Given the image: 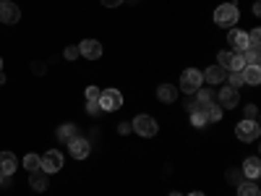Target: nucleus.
<instances>
[{"mask_svg": "<svg viewBox=\"0 0 261 196\" xmlns=\"http://www.w3.org/2000/svg\"><path fill=\"white\" fill-rule=\"evenodd\" d=\"M214 24L222 27V29H232V27L238 24V6H235V3L217 6V11H214Z\"/></svg>", "mask_w": 261, "mask_h": 196, "instance_id": "f257e3e1", "label": "nucleus"}, {"mask_svg": "<svg viewBox=\"0 0 261 196\" xmlns=\"http://www.w3.org/2000/svg\"><path fill=\"white\" fill-rule=\"evenodd\" d=\"M130 128H134L139 136H144V139L157 136V131H160L157 120L151 118V115H136V118H134V123H130Z\"/></svg>", "mask_w": 261, "mask_h": 196, "instance_id": "f03ea898", "label": "nucleus"}, {"mask_svg": "<svg viewBox=\"0 0 261 196\" xmlns=\"http://www.w3.org/2000/svg\"><path fill=\"white\" fill-rule=\"evenodd\" d=\"M99 107H102V113H115L123 107V94L118 89H105L99 92Z\"/></svg>", "mask_w": 261, "mask_h": 196, "instance_id": "7ed1b4c3", "label": "nucleus"}, {"mask_svg": "<svg viewBox=\"0 0 261 196\" xmlns=\"http://www.w3.org/2000/svg\"><path fill=\"white\" fill-rule=\"evenodd\" d=\"M217 65H222L225 71H243L246 68V60L241 53H232V50H222L220 55H217Z\"/></svg>", "mask_w": 261, "mask_h": 196, "instance_id": "20e7f679", "label": "nucleus"}, {"mask_svg": "<svg viewBox=\"0 0 261 196\" xmlns=\"http://www.w3.org/2000/svg\"><path fill=\"white\" fill-rule=\"evenodd\" d=\"M258 134H261V128H258L256 120H241L235 126V136L241 141H246V144H253L258 139Z\"/></svg>", "mask_w": 261, "mask_h": 196, "instance_id": "39448f33", "label": "nucleus"}, {"mask_svg": "<svg viewBox=\"0 0 261 196\" xmlns=\"http://www.w3.org/2000/svg\"><path fill=\"white\" fill-rule=\"evenodd\" d=\"M199 86H204V76H201V71H196V68H188V71H183V76H180V89H183V94H193Z\"/></svg>", "mask_w": 261, "mask_h": 196, "instance_id": "423d86ee", "label": "nucleus"}, {"mask_svg": "<svg viewBox=\"0 0 261 196\" xmlns=\"http://www.w3.org/2000/svg\"><path fill=\"white\" fill-rule=\"evenodd\" d=\"M39 167L45 170L47 176H50V173H58V170L63 167V155H60L58 149H50V152H45V155L39 157Z\"/></svg>", "mask_w": 261, "mask_h": 196, "instance_id": "0eeeda50", "label": "nucleus"}, {"mask_svg": "<svg viewBox=\"0 0 261 196\" xmlns=\"http://www.w3.org/2000/svg\"><path fill=\"white\" fill-rule=\"evenodd\" d=\"M18 18H21L18 6L11 3V0H0V21H3V24H16Z\"/></svg>", "mask_w": 261, "mask_h": 196, "instance_id": "6e6552de", "label": "nucleus"}, {"mask_svg": "<svg viewBox=\"0 0 261 196\" xmlns=\"http://www.w3.org/2000/svg\"><path fill=\"white\" fill-rule=\"evenodd\" d=\"M79 53L86 60H99L102 58V45H99L97 39H84L81 45H79Z\"/></svg>", "mask_w": 261, "mask_h": 196, "instance_id": "1a4fd4ad", "label": "nucleus"}, {"mask_svg": "<svg viewBox=\"0 0 261 196\" xmlns=\"http://www.w3.org/2000/svg\"><path fill=\"white\" fill-rule=\"evenodd\" d=\"M227 42H230L232 53H246V50H248V34L241 32V29H230Z\"/></svg>", "mask_w": 261, "mask_h": 196, "instance_id": "9d476101", "label": "nucleus"}, {"mask_svg": "<svg viewBox=\"0 0 261 196\" xmlns=\"http://www.w3.org/2000/svg\"><path fill=\"white\" fill-rule=\"evenodd\" d=\"M217 100H220V107H225V110H232V107H238V89H232V86H222L220 94H217Z\"/></svg>", "mask_w": 261, "mask_h": 196, "instance_id": "9b49d317", "label": "nucleus"}, {"mask_svg": "<svg viewBox=\"0 0 261 196\" xmlns=\"http://www.w3.org/2000/svg\"><path fill=\"white\" fill-rule=\"evenodd\" d=\"M16 167H18V160H16V155H11V152H0V176H3V178L13 176V173H16Z\"/></svg>", "mask_w": 261, "mask_h": 196, "instance_id": "f8f14e48", "label": "nucleus"}, {"mask_svg": "<svg viewBox=\"0 0 261 196\" xmlns=\"http://www.w3.org/2000/svg\"><path fill=\"white\" fill-rule=\"evenodd\" d=\"M68 149H71V155H73L76 160H84V157H89V152H92L89 141H86V139H81V136H76L73 141H68Z\"/></svg>", "mask_w": 261, "mask_h": 196, "instance_id": "ddd939ff", "label": "nucleus"}, {"mask_svg": "<svg viewBox=\"0 0 261 196\" xmlns=\"http://www.w3.org/2000/svg\"><path fill=\"white\" fill-rule=\"evenodd\" d=\"M157 100L170 105V102H175L178 100V86H172V84H160L157 86Z\"/></svg>", "mask_w": 261, "mask_h": 196, "instance_id": "4468645a", "label": "nucleus"}, {"mask_svg": "<svg viewBox=\"0 0 261 196\" xmlns=\"http://www.w3.org/2000/svg\"><path fill=\"white\" fill-rule=\"evenodd\" d=\"M47 183H50V181H47V173H45V170H42V167H39V170H32L29 186H32L34 191H47Z\"/></svg>", "mask_w": 261, "mask_h": 196, "instance_id": "2eb2a0df", "label": "nucleus"}, {"mask_svg": "<svg viewBox=\"0 0 261 196\" xmlns=\"http://www.w3.org/2000/svg\"><path fill=\"white\" fill-rule=\"evenodd\" d=\"M201 76H204V81H209V84H222V81L227 79V74H225L222 65H212V68H206Z\"/></svg>", "mask_w": 261, "mask_h": 196, "instance_id": "dca6fc26", "label": "nucleus"}, {"mask_svg": "<svg viewBox=\"0 0 261 196\" xmlns=\"http://www.w3.org/2000/svg\"><path fill=\"white\" fill-rule=\"evenodd\" d=\"M243 176L246 178H251V181H256L258 178V173H261V162H258V157H248L246 162H243Z\"/></svg>", "mask_w": 261, "mask_h": 196, "instance_id": "f3484780", "label": "nucleus"}, {"mask_svg": "<svg viewBox=\"0 0 261 196\" xmlns=\"http://www.w3.org/2000/svg\"><path fill=\"white\" fill-rule=\"evenodd\" d=\"M76 136H79V131H76V126H73V123H63V126L58 128V141H63V144L73 141Z\"/></svg>", "mask_w": 261, "mask_h": 196, "instance_id": "a211bd4d", "label": "nucleus"}, {"mask_svg": "<svg viewBox=\"0 0 261 196\" xmlns=\"http://www.w3.org/2000/svg\"><path fill=\"white\" fill-rule=\"evenodd\" d=\"M241 74H243V81H246V84H251V86H256V84L261 81V71H258V65H246V68H243Z\"/></svg>", "mask_w": 261, "mask_h": 196, "instance_id": "6ab92c4d", "label": "nucleus"}, {"mask_svg": "<svg viewBox=\"0 0 261 196\" xmlns=\"http://www.w3.org/2000/svg\"><path fill=\"white\" fill-rule=\"evenodd\" d=\"M238 196H261V191H258V186L256 183H238Z\"/></svg>", "mask_w": 261, "mask_h": 196, "instance_id": "aec40b11", "label": "nucleus"}, {"mask_svg": "<svg viewBox=\"0 0 261 196\" xmlns=\"http://www.w3.org/2000/svg\"><path fill=\"white\" fill-rule=\"evenodd\" d=\"M220 118H222V107L214 105V102H209V107H206V123H217Z\"/></svg>", "mask_w": 261, "mask_h": 196, "instance_id": "412c9836", "label": "nucleus"}, {"mask_svg": "<svg viewBox=\"0 0 261 196\" xmlns=\"http://www.w3.org/2000/svg\"><path fill=\"white\" fill-rule=\"evenodd\" d=\"M227 86H232V89H238V86H243L246 81H243V74L241 71H230V76H227Z\"/></svg>", "mask_w": 261, "mask_h": 196, "instance_id": "4be33fe9", "label": "nucleus"}, {"mask_svg": "<svg viewBox=\"0 0 261 196\" xmlns=\"http://www.w3.org/2000/svg\"><path fill=\"white\" fill-rule=\"evenodd\" d=\"M193 94H196V100H199V102H212L214 100V92L212 89H204V86H199Z\"/></svg>", "mask_w": 261, "mask_h": 196, "instance_id": "5701e85b", "label": "nucleus"}, {"mask_svg": "<svg viewBox=\"0 0 261 196\" xmlns=\"http://www.w3.org/2000/svg\"><path fill=\"white\" fill-rule=\"evenodd\" d=\"M243 55V60H246V65H258V60H261V55H258V50H246V53H241Z\"/></svg>", "mask_w": 261, "mask_h": 196, "instance_id": "b1692460", "label": "nucleus"}, {"mask_svg": "<svg viewBox=\"0 0 261 196\" xmlns=\"http://www.w3.org/2000/svg\"><path fill=\"white\" fill-rule=\"evenodd\" d=\"M21 165H24L29 173H32V170H39V157H37V155H27Z\"/></svg>", "mask_w": 261, "mask_h": 196, "instance_id": "393cba45", "label": "nucleus"}, {"mask_svg": "<svg viewBox=\"0 0 261 196\" xmlns=\"http://www.w3.org/2000/svg\"><path fill=\"white\" fill-rule=\"evenodd\" d=\"M243 120H258V107H256V105H246Z\"/></svg>", "mask_w": 261, "mask_h": 196, "instance_id": "a878e982", "label": "nucleus"}, {"mask_svg": "<svg viewBox=\"0 0 261 196\" xmlns=\"http://www.w3.org/2000/svg\"><path fill=\"white\" fill-rule=\"evenodd\" d=\"M86 113H89V115H99V113H102L99 100H89V102H86Z\"/></svg>", "mask_w": 261, "mask_h": 196, "instance_id": "bb28decb", "label": "nucleus"}, {"mask_svg": "<svg viewBox=\"0 0 261 196\" xmlns=\"http://www.w3.org/2000/svg\"><path fill=\"white\" fill-rule=\"evenodd\" d=\"M227 181L235 183V186H238V183H243V173H241V170H227Z\"/></svg>", "mask_w": 261, "mask_h": 196, "instance_id": "cd10ccee", "label": "nucleus"}, {"mask_svg": "<svg viewBox=\"0 0 261 196\" xmlns=\"http://www.w3.org/2000/svg\"><path fill=\"white\" fill-rule=\"evenodd\" d=\"M63 55H65V60H76V58H79L81 53H79V47H76V45H68V47H65V53H63Z\"/></svg>", "mask_w": 261, "mask_h": 196, "instance_id": "c85d7f7f", "label": "nucleus"}, {"mask_svg": "<svg viewBox=\"0 0 261 196\" xmlns=\"http://www.w3.org/2000/svg\"><path fill=\"white\" fill-rule=\"evenodd\" d=\"M191 123H193L196 128H201V126L206 123V118H204V113H191Z\"/></svg>", "mask_w": 261, "mask_h": 196, "instance_id": "c756f323", "label": "nucleus"}, {"mask_svg": "<svg viewBox=\"0 0 261 196\" xmlns=\"http://www.w3.org/2000/svg\"><path fill=\"white\" fill-rule=\"evenodd\" d=\"M86 100H99V89H97V86H89V89H86Z\"/></svg>", "mask_w": 261, "mask_h": 196, "instance_id": "7c9ffc66", "label": "nucleus"}, {"mask_svg": "<svg viewBox=\"0 0 261 196\" xmlns=\"http://www.w3.org/2000/svg\"><path fill=\"white\" fill-rule=\"evenodd\" d=\"M120 3H123V0H102L105 8H115V6H120Z\"/></svg>", "mask_w": 261, "mask_h": 196, "instance_id": "2f4dec72", "label": "nucleus"}, {"mask_svg": "<svg viewBox=\"0 0 261 196\" xmlns=\"http://www.w3.org/2000/svg\"><path fill=\"white\" fill-rule=\"evenodd\" d=\"M32 71L34 74H45V65H42V63H32Z\"/></svg>", "mask_w": 261, "mask_h": 196, "instance_id": "473e14b6", "label": "nucleus"}, {"mask_svg": "<svg viewBox=\"0 0 261 196\" xmlns=\"http://www.w3.org/2000/svg\"><path fill=\"white\" fill-rule=\"evenodd\" d=\"M118 131H120V134H130L134 128H130V123H120V128H118Z\"/></svg>", "mask_w": 261, "mask_h": 196, "instance_id": "72a5a7b5", "label": "nucleus"}, {"mask_svg": "<svg viewBox=\"0 0 261 196\" xmlns=\"http://www.w3.org/2000/svg\"><path fill=\"white\" fill-rule=\"evenodd\" d=\"M0 84H6V74L3 71H0Z\"/></svg>", "mask_w": 261, "mask_h": 196, "instance_id": "f704fd0d", "label": "nucleus"}, {"mask_svg": "<svg viewBox=\"0 0 261 196\" xmlns=\"http://www.w3.org/2000/svg\"><path fill=\"white\" fill-rule=\"evenodd\" d=\"M188 196H204V193H199V191H193V193H188Z\"/></svg>", "mask_w": 261, "mask_h": 196, "instance_id": "c9c22d12", "label": "nucleus"}, {"mask_svg": "<svg viewBox=\"0 0 261 196\" xmlns=\"http://www.w3.org/2000/svg\"><path fill=\"white\" fill-rule=\"evenodd\" d=\"M170 196H183V193H178V191H172V193H170Z\"/></svg>", "mask_w": 261, "mask_h": 196, "instance_id": "e433bc0d", "label": "nucleus"}, {"mask_svg": "<svg viewBox=\"0 0 261 196\" xmlns=\"http://www.w3.org/2000/svg\"><path fill=\"white\" fill-rule=\"evenodd\" d=\"M0 71H3V58H0Z\"/></svg>", "mask_w": 261, "mask_h": 196, "instance_id": "4c0bfd02", "label": "nucleus"}, {"mask_svg": "<svg viewBox=\"0 0 261 196\" xmlns=\"http://www.w3.org/2000/svg\"><path fill=\"white\" fill-rule=\"evenodd\" d=\"M0 186H3V176H0Z\"/></svg>", "mask_w": 261, "mask_h": 196, "instance_id": "58836bf2", "label": "nucleus"}]
</instances>
